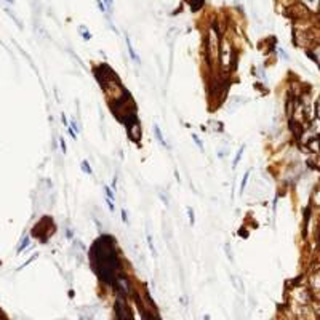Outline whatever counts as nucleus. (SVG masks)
Masks as SVG:
<instances>
[{"instance_id": "f257e3e1", "label": "nucleus", "mask_w": 320, "mask_h": 320, "mask_svg": "<svg viewBox=\"0 0 320 320\" xmlns=\"http://www.w3.org/2000/svg\"><path fill=\"white\" fill-rule=\"evenodd\" d=\"M91 266L102 282H112L118 269V256L109 237H101L91 248Z\"/></svg>"}, {"instance_id": "f03ea898", "label": "nucleus", "mask_w": 320, "mask_h": 320, "mask_svg": "<svg viewBox=\"0 0 320 320\" xmlns=\"http://www.w3.org/2000/svg\"><path fill=\"white\" fill-rule=\"evenodd\" d=\"M208 45H210V54L213 58L218 56V35L215 31H210V38H208Z\"/></svg>"}, {"instance_id": "7ed1b4c3", "label": "nucleus", "mask_w": 320, "mask_h": 320, "mask_svg": "<svg viewBox=\"0 0 320 320\" xmlns=\"http://www.w3.org/2000/svg\"><path fill=\"white\" fill-rule=\"evenodd\" d=\"M154 135H155V138L159 139V143L162 144V146H163V147H168V144H166V141H165V138H163V135H162L159 125H154Z\"/></svg>"}, {"instance_id": "20e7f679", "label": "nucleus", "mask_w": 320, "mask_h": 320, "mask_svg": "<svg viewBox=\"0 0 320 320\" xmlns=\"http://www.w3.org/2000/svg\"><path fill=\"white\" fill-rule=\"evenodd\" d=\"M230 280H232V283H234V287H235L238 293H243V283H242L240 277H238V275H232V277H230Z\"/></svg>"}, {"instance_id": "39448f33", "label": "nucleus", "mask_w": 320, "mask_h": 320, "mask_svg": "<svg viewBox=\"0 0 320 320\" xmlns=\"http://www.w3.org/2000/svg\"><path fill=\"white\" fill-rule=\"evenodd\" d=\"M141 314H143V320H160L155 314H151L146 309H141Z\"/></svg>"}, {"instance_id": "423d86ee", "label": "nucleus", "mask_w": 320, "mask_h": 320, "mask_svg": "<svg viewBox=\"0 0 320 320\" xmlns=\"http://www.w3.org/2000/svg\"><path fill=\"white\" fill-rule=\"evenodd\" d=\"M127 45H128V53H130V56H131V59L133 61H136V63H139V58H138V54L135 53V50H133V46H131V42L127 38Z\"/></svg>"}, {"instance_id": "0eeeda50", "label": "nucleus", "mask_w": 320, "mask_h": 320, "mask_svg": "<svg viewBox=\"0 0 320 320\" xmlns=\"http://www.w3.org/2000/svg\"><path fill=\"white\" fill-rule=\"evenodd\" d=\"M243 151H245V146H242L240 149H238V152H237L235 159H234V162H232V168H235V166L238 165V162L242 160V154H243Z\"/></svg>"}, {"instance_id": "6e6552de", "label": "nucleus", "mask_w": 320, "mask_h": 320, "mask_svg": "<svg viewBox=\"0 0 320 320\" xmlns=\"http://www.w3.org/2000/svg\"><path fill=\"white\" fill-rule=\"evenodd\" d=\"M248 176H250V170H246V173L243 174V179H242V184H240V194L245 192V187H246V182H248Z\"/></svg>"}, {"instance_id": "1a4fd4ad", "label": "nucleus", "mask_w": 320, "mask_h": 320, "mask_svg": "<svg viewBox=\"0 0 320 320\" xmlns=\"http://www.w3.org/2000/svg\"><path fill=\"white\" fill-rule=\"evenodd\" d=\"M29 243H31V240H29V237H24L23 240H21V243H19V246H18V253H21V251H23L26 246L29 245Z\"/></svg>"}, {"instance_id": "9d476101", "label": "nucleus", "mask_w": 320, "mask_h": 320, "mask_svg": "<svg viewBox=\"0 0 320 320\" xmlns=\"http://www.w3.org/2000/svg\"><path fill=\"white\" fill-rule=\"evenodd\" d=\"M192 139L195 141V144L199 146V149H200V151H203V144H202V141H200V138H199V136L195 135V133H192Z\"/></svg>"}, {"instance_id": "9b49d317", "label": "nucleus", "mask_w": 320, "mask_h": 320, "mask_svg": "<svg viewBox=\"0 0 320 320\" xmlns=\"http://www.w3.org/2000/svg\"><path fill=\"white\" fill-rule=\"evenodd\" d=\"M82 170H83L85 173L91 174V168H90V165H88V162H87V160H83V162H82Z\"/></svg>"}, {"instance_id": "f8f14e48", "label": "nucleus", "mask_w": 320, "mask_h": 320, "mask_svg": "<svg viewBox=\"0 0 320 320\" xmlns=\"http://www.w3.org/2000/svg\"><path fill=\"white\" fill-rule=\"evenodd\" d=\"M104 192H106V195H107V200H114V192L110 191L107 186H104Z\"/></svg>"}, {"instance_id": "ddd939ff", "label": "nucleus", "mask_w": 320, "mask_h": 320, "mask_svg": "<svg viewBox=\"0 0 320 320\" xmlns=\"http://www.w3.org/2000/svg\"><path fill=\"white\" fill-rule=\"evenodd\" d=\"M59 143H61V151H63V154H66V143H64V139L61 138V139H59Z\"/></svg>"}, {"instance_id": "4468645a", "label": "nucleus", "mask_w": 320, "mask_h": 320, "mask_svg": "<svg viewBox=\"0 0 320 320\" xmlns=\"http://www.w3.org/2000/svg\"><path fill=\"white\" fill-rule=\"evenodd\" d=\"M189 219H191V224H194V213H192V208H189Z\"/></svg>"}, {"instance_id": "2eb2a0df", "label": "nucleus", "mask_w": 320, "mask_h": 320, "mask_svg": "<svg viewBox=\"0 0 320 320\" xmlns=\"http://www.w3.org/2000/svg\"><path fill=\"white\" fill-rule=\"evenodd\" d=\"M66 237L67 238H72V232H71V230H66Z\"/></svg>"}, {"instance_id": "dca6fc26", "label": "nucleus", "mask_w": 320, "mask_h": 320, "mask_svg": "<svg viewBox=\"0 0 320 320\" xmlns=\"http://www.w3.org/2000/svg\"><path fill=\"white\" fill-rule=\"evenodd\" d=\"M104 2H106V3H107V7H109V8H110V7H112V0H104Z\"/></svg>"}, {"instance_id": "f3484780", "label": "nucleus", "mask_w": 320, "mask_h": 320, "mask_svg": "<svg viewBox=\"0 0 320 320\" xmlns=\"http://www.w3.org/2000/svg\"><path fill=\"white\" fill-rule=\"evenodd\" d=\"M203 320H210V317H208V315H205V319Z\"/></svg>"}, {"instance_id": "a211bd4d", "label": "nucleus", "mask_w": 320, "mask_h": 320, "mask_svg": "<svg viewBox=\"0 0 320 320\" xmlns=\"http://www.w3.org/2000/svg\"><path fill=\"white\" fill-rule=\"evenodd\" d=\"M319 114H320V99H319Z\"/></svg>"}]
</instances>
